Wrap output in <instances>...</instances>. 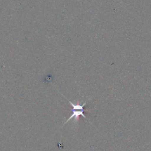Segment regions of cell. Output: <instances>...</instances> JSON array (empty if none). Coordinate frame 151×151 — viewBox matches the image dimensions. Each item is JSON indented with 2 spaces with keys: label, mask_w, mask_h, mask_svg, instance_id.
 Instances as JSON below:
<instances>
[{
  "label": "cell",
  "mask_w": 151,
  "mask_h": 151,
  "mask_svg": "<svg viewBox=\"0 0 151 151\" xmlns=\"http://www.w3.org/2000/svg\"><path fill=\"white\" fill-rule=\"evenodd\" d=\"M71 111H72V114L70 115V117L67 120V121L64 123L63 125H64L66 123H67L70 119H71L73 118H74V122H77L78 119H79V117L80 116L83 117L84 118L86 119V117L85 116V115L83 113V112L84 111H83V110H77V111H76V110H71Z\"/></svg>",
  "instance_id": "6da1fadb"
},
{
  "label": "cell",
  "mask_w": 151,
  "mask_h": 151,
  "mask_svg": "<svg viewBox=\"0 0 151 151\" xmlns=\"http://www.w3.org/2000/svg\"><path fill=\"white\" fill-rule=\"evenodd\" d=\"M67 101L68 102L71 104L73 109L72 110H83L84 111V106L87 104V101H86L85 103H84L83 104H74L73 103H72L71 101H70V100H68L67 99H66L65 97H64Z\"/></svg>",
  "instance_id": "7a4b0ae2"
}]
</instances>
